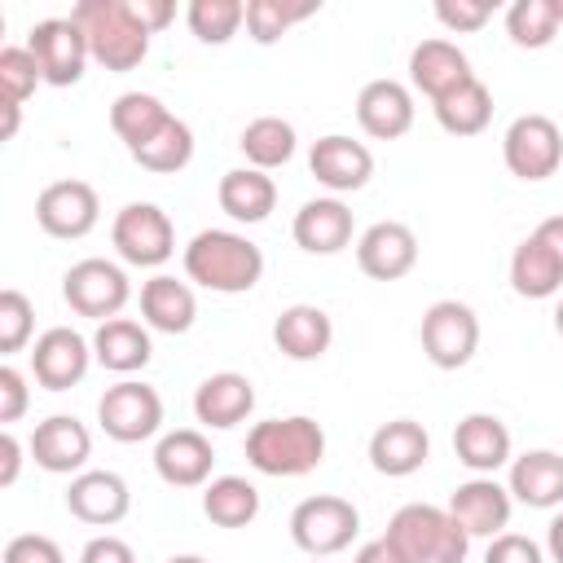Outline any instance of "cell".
Wrapping results in <instances>:
<instances>
[{
  "label": "cell",
  "instance_id": "6da1fadb",
  "mask_svg": "<svg viewBox=\"0 0 563 563\" xmlns=\"http://www.w3.org/2000/svg\"><path fill=\"white\" fill-rule=\"evenodd\" d=\"M185 282L211 295H246L264 277V251L238 229H202L180 251Z\"/></svg>",
  "mask_w": 563,
  "mask_h": 563
},
{
  "label": "cell",
  "instance_id": "7a4b0ae2",
  "mask_svg": "<svg viewBox=\"0 0 563 563\" xmlns=\"http://www.w3.org/2000/svg\"><path fill=\"white\" fill-rule=\"evenodd\" d=\"M246 462L251 471L273 475V479L312 475L325 462V427L308 413L264 418L246 431Z\"/></svg>",
  "mask_w": 563,
  "mask_h": 563
},
{
  "label": "cell",
  "instance_id": "3957f363",
  "mask_svg": "<svg viewBox=\"0 0 563 563\" xmlns=\"http://www.w3.org/2000/svg\"><path fill=\"white\" fill-rule=\"evenodd\" d=\"M75 26L88 40V53L97 66L123 75L136 70L150 57V31L132 13V0H79L70 9Z\"/></svg>",
  "mask_w": 563,
  "mask_h": 563
},
{
  "label": "cell",
  "instance_id": "277c9868",
  "mask_svg": "<svg viewBox=\"0 0 563 563\" xmlns=\"http://www.w3.org/2000/svg\"><path fill=\"white\" fill-rule=\"evenodd\" d=\"M383 541L405 559V563H466L471 537L466 528L444 510L427 501H409L387 519Z\"/></svg>",
  "mask_w": 563,
  "mask_h": 563
},
{
  "label": "cell",
  "instance_id": "5b68a950",
  "mask_svg": "<svg viewBox=\"0 0 563 563\" xmlns=\"http://www.w3.org/2000/svg\"><path fill=\"white\" fill-rule=\"evenodd\" d=\"M361 532V510L347 501V497H334V493H317V497H303L295 510H290V541L308 554V559H330V554H343Z\"/></svg>",
  "mask_w": 563,
  "mask_h": 563
},
{
  "label": "cell",
  "instance_id": "8992f818",
  "mask_svg": "<svg viewBox=\"0 0 563 563\" xmlns=\"http://www.w3.org/2000/svg\"><path fill=\"white\" fill-rule=\"evenodd\" d=\"M110 242L132 268H163L176 255V224L158 202H128L110 224Z\"/></svg>",
  "mask_w": 563,
  "mask_h": 563
},
{
  "label": "cell",
  "instance_id": "52a82bcc",
  "mask_svg": "<svg viewBox=\"0 0 563 563\" xmlns=\"http://www.w3.org/2000/svg\"><path fill=\"white\" fill-rule=\"evenodd\" d=\"M62 299L70 303V312H79V317H88V321L101 325V321H110V317H119L128 308L132 282H128L123 264L101 260V255H88V260H79V264L66 268Z\"/></svg>",
  "mask_w": 563,
  "mask_h": 563
},
{
  "label": "cell",
  "instance_id": "ba28073f",
  "mask_svg": "<svg viewBox=\"0 0 563 563\" xmlns=\"http://www.w3.org/2000/svg\"><path fill=\"white\" fill-rule=\"evenodd\" d=\"M97 427L114 444H141L163 431V396L141 378H119L97 400Z\"/></svg>",
  "mask_w": 563,
  "mask_h": 563
},
{
  "label": "cell",
  "instance_id": "9c48e42d",
  "mask_svg": "<svg viewBox=\"0 0 563 563\" xmlns=\"http://www.w3.org/2000/svg\"><path fill=\"white\" fill-rule=\"evenodd\" d=\"M422 352L435 369H462L479 352V317L462 299H435L418 325Z\"/></svg>",
  "mask_w": 563,
  "mask_h": 563
},
{
  "label": "cell",
  "instance_id": "30bf717a",
  "mask_svg": "<svg viewBox=\"0 0 563 563\" xmlns=\"http://www.w3.org/2000/svg\"><path fill=\"white\" fill-rule=\"evenodd\" d=\"M501 163L519 180H550L563 167V132L550 114H519L501 136Z\"/></svg>",
  "mask_w": 563,
  "mask_h": 563
},
{
  "label": "cell",
  "instance_id": "8fae6325",
  "mask_svg": "<svg viewBox=\"0 0 563 563\" xmlns=\"http://www.w3.org/2000/svg\"><path fill=\"white\" fill-rule=\"evenodd\" d=\"M26 48L35 53L40 62V75L48 88H75L84 79V66L92 62L88 53V40L84 31L75 26V18H40L31 31H26Z\"/></svg>",
  "mask_w": 563,
  "mask_h": 563
},
{
  "label": "cell",
  "instance_id": "7c38bea8",
  "mask_svg": "<svg viewBox=\"0 0 563 563\" xmlns=\"http://www.w3.org/2000/svg\"><path fill=\"white\" fill-rule=\"evenodd\" d=\"M35 220H40V229L48 233V238H57V242H79V238H88L92 229H97V220H101V198H97V189L88 185V180H53V185H44L40 189V198H35Z\"/></svg>",
  "mask_w": 563,
  "mask_h": 563
},
{
  "label": "cell",
  "instance_id": "4fadbf2b",
  "mask_svg": "<svg viewBox=\"0 0 563 563\" xmlns=\"http://www.w3.org/2000/svg\"><path fill=\"white\" fill-rule=\"evenodd\" d=\"M92 339H84L70 325H48L35 343H31V378L44 391H70L84 383V374L92 369Z\"/></svg>",
  "mask_w": 563,
  "mask_h": 563
},
{
  "label": "cell",
  "instance_id": "5bb4252c",
  "mask_svg": "<svg viewBox=\"0 0 563 563\" xmlns=\"http://www.w3.org/2000/svg\"><path fill=\"white\" fill-rule=\"evenodd\" d=\"M462 528L466 537H501L510 528V515H515V497L510 488L497 479V475H471L462 479L453 493H449V506H444Z\"/></svg>",
  "mask_w": 563,
  "mask_h": 563
},
{
  "label": "cell",
  "instance_id": "9a60e30c",
  "mask_svg": "<svg viewBox=\"0 0 563 563\" xmlns=\"http://www.w3.org/2000/svg\"><path fill=\"white\" fill-rule=\"evenodd\" d=\"M308 172L317 176V185H325L334 198H343V194H356V189L369 185L374 154H369L365 141H352L343 132H325L308 150Z\"/></svg>",
  "mask_w": 563,
  "mask_h": 563
},
{
  "label": "cell",
  "instance_id": "2e32d148",
  "mask_svg": "<svg viewBox=\"0 0 563 563\" xmlns=\"http://www.w3.org/2000/svg\"><path fill=\"white\" fill-rule=\"evenodd\" d=\"M31 462L48 475H79L92 457V431L75 413H48L31 431Z\"/></svg>",
  "mask_w": 563,
  "mask_h": 563
},
{
  "label": "cell",
  "instance_id": "e0dca14e",
  "mask_svg": "<svg viewBox=\"0 0 563 563\" xmlns=\"http://www.w3.org/2000/svg\"><path fill=\"white\" fill-rule=\"evenodd\" d=\"M418 264V233L405 220H378L356 238V268L374 282H400Z\"/></svg>",
  "mask_w": 563,
  "mask_h": 563
},
{
  "label": "cell",
  "instance_id": "ac0fdd59",
  "mask_svg": "<svg viewBox=\"0 0 563 563\" xmlns=\"http://www.w3.org/2000/svg\"><path fill=\"white\" fill-rule=\"evenodd\" d=\"M211 466H216V449L198 427L163 431L154 444V471L172 488H207L216 479Z\"/></svg>",
  "mask_w": 563,
  "mask_h": 563
},
{
  "label": "cell",
  "instance_id": "d6986e66",
  "mask_svg": "<svg viewBox=\"0 0 563 563\" xmlns=\"http://www.w3.org/2000/svg\"><path fill=\"white\" fill-rule=\"evenodd\" d=\"M66 510L88 523V528H114L128 519L132 510V488L123 475L114 471H79L70 475V488H66Z\"/></svg>",
  "mask_w": 563,
  "mask_h": 563
},
{
  "label": "cell",
  "instance_id": "ffe728a7",
  "mask_svg": "<svg viewBox=\"0 0 563 563\" xmlns=\"http://www.w3.org/2000/svg\"><path fill=\"white\" fill-rule=\"evenodd\" d=\"M352 233H356L352 207L343 198H334V194L308 198L290 220V238L308 255H339L343 246H352Z\"/></svg>",
  "mask_w": 563,
  "mask_h": 563
},
{
  "label": "cell",
  "instance_id": "44dd1931",
  "mask_svg": "<svg viewBox=\"0 0 563 563\" xmlns=\"http://www.w3.org/2000/svg\"><path fill=\"white\" fill-rule=\"evenodd\" d=\"M413 88L400 84V79H369L361 92H356V123L365 136L374 141H396L413 128Z\"/></svg>",
  "mask_w": 563,
  "mask_h": 563
},
{
  "label": "cell",
  "instance_id": "7402d4cb",
  "mask_svg": "<svg viewBox=\"0 0 563 563\" xmlns=\"http://www.w3.org/2000/svg\"><path fill=\"white\" fill-rule=\"evenodd\" d=\"M453 453L471 475H497L515 457L510 427L497 413H466L453 427Z\"/></svg>",
  "mask_w": 563,
  "mask_h": 563
},
{
  "label": "cell",
  "instance_id": "603a6c76",
  "mask_svg": "<svg viewBox=\"0 0 563 563\" xmlns=\"http://www.w3.org/2000/svg\"><path fill=\"white\" fill-rule=\"evenodd\" d=\"M427 457H431V435L413 418H391V422L374 427V435H369V466L387 479H405V475L422 471Z\"/></svg>",
  "mask_w": 563,
  "mask_h": 563
},
{
  "label": "cell",
  "instance_id": "cb8c5ba5",
  "mask_svg": "<svg viewBox=\"0 0 563 563\" xmlns=\"http://www.w3.org/2000/svg\"><path fill=\"white\" fill-rule=\"evenodd\" d=\"M466 79H475V70H471V57H466L453 40L431 35V40L413 44V53H409V84H413L427 101H440L444 92L462 88Z\"/></svg>",
  "mask_w": 563,
  "mask_h": 563
},
{
  "label": "cell",
  "instance_id": "d4e9b609",
  "mask_svg": "<svg viewBox=\"0 0 563 563\" xmlns=\"http://www.w3.org/2000/svg\"><path fill=\"white\" fill-rule=\"evenodd\" d=\"M255 409V383L238 369H220V374H207L198 387H194V418L211 431H229L238 422H246Z\"/></svg>",
  "mask_w": 563,
  "mask_h": 563
},
{
  "label": "cell",
  "instance_id": "484cf974",
  "mask_svg": "<svg viewBox=\"0 0 563 563\" xmlns=\"http://www.w3.org/2000/svg\"><path fill=\"white\" fill-rule=\"evenodd\" d=\"M506 488L528 510H559L563 506V453L554 449H528L510 457Z\"/></svg>",
  "mask_w": 563,
  "mask_h": 563
},
{
  "label": "cell",
  "instance_id": "4316f807",
  "mask_svg": "<svg viewBox=\"0 0 563 563\" xmlns=\"http://www.w3.org/2000/svg\"><path fill=\"white\" fill-rule=\"evenodd\" d=\"M273 343H277V352L286 361H299V365L303 361H321L330 352V343H334V321L317 303H290L273 321Z\"/></svg>",
  "mask_w": 563,
  "mask_h": 563
},
{
  "label": "cell",
  "instance_id": "83f0119b",
  "mask_svg": "<svg viewBox=\"0 0 563 563\" xmlns=\"http://www.w3.org/2000/svg\"><path fill=\"white\" fill-rule=\"evenodd\" d=\"M92 356L101 369L119 374V378H132L136 369L150 365L154 356V339H150V325L145 321H132V317H110L92 330Z\"/></svg>",
  "mask_w": 563,
  "mask_h": 563
},
{
  "label": "cell",
  "instance_id": "f1b7e54d",
  "mask_svg": "<svg viewBox=\"0 0 563 563\" xmlns=\"http://www.w3.org/2000/svg\"><path fill=\"white\" fill-rule=\"evenodd\" d=\"M198 317V295L194 282H180L172 273H154L141 282V321L158 334H185Z\"/></svg>",
  "mask_w": 563,
  "mask_h": 563
},
{
  "label": "cell",
  "instance_id": "f546056e",
  "mask_svg": "<svg viewBox=\"0 0 563 563\" xmlns=\"http://www.w3.org/2000/svg\"><path fill=\"white\" fill-rule=\"evenodd\" d=\"M216 202H220V211H224L229 220H238V224H260V220H268L273 207H277V185H273V176L260 172V167H233V172L220 176Z\"/></svg>",
  "mask_w": 563,
  "mask_h": 563
},
{
  "label": "cell",
  "instance_id": "4dcf8cb0",
  "mask_svg": "<svg viewBox=\"0 0 563 563\" xmlns=\"http://www.w3.org/2000/svg\"><path fill=\"white\" fill-rule=\"evenodd\" d=\"M510 290L519 299H554L563 290V264L537 233L510 251Z\"/></svg>",
  "mask_w": 563,
  "mask_h": 563
},
{
  "label": "cell",
  "instance_id": "1f68e13d",
  "mask_svg": "<svg viewBox=\"0 0 563 563\" xmlns=\"http://www.w3.org/2000/svg\"><path fill=\"white\" fill-rule=\"evenodd\" d=\"M431 114H435V123H440L449 136H479V132L488 128V119H493V92H488V84L475 75V79H466L462 88H453V92H444L440 101H431Z\"/></svg>",
  "mask_w": 563,
  "mask_h": 563
},
{
  "label": "cell",
  "instance_id": "d6a6232c",
  "mask_svg": "<svg viewBox=\"0 0 563 563\" xmlns=\"http://www.w3.org/2000/svg\"><path fill=\"white\" fill-rule=\"evenodd\" d=\"M238 150L246 154V167L273 172V167H282V163L295 158V150H299V132H295V123L282 119V114H260V119H251V123L242 128Z\"/></svg>",
  "mask_w": 563,
  "mask_h": 563
},
{
  "label": "cell",
  "instance_id": "836d02e7",
  "mask_svg": "<svg viewBox=\"0 0 563 563\" xmlns=\"http://www.w3.org/2000/svg\"><path fill=\"white\" fill-rule=\"evenodd\" d=\"M202 515L216 528H246L260 519V488L246 475H216L202 488Z\"/></svg>",
  "mask_w": 563,
  "mask_h": 563
},
{
  "label": "cell",
  "instance_id": "e575fe53",
  "mask_svg": "<svg viewBox=\"0 0 563 563\" xmlns=\"http://www.w3.org/2000/svg\"><path fill=\"white\" fill-rule=\"evenodd\" d=\"M167 119H172V110L163 106V97L141 92V88L119 92L114 106H110V128H114V136L128 145V154H132L136 145H145Z\"/></svg>",
  "mask_w": 563,
  "mask_h": 563
},
{
  "label": "cell",
  "instance_id": "d590c367",
  "mask_svg": "<svg viewBox=\"0 0 563 563\" xmlns=\"http://www.w3.org/2000/svg\"><path fill=\"white\" fill-rule=\"evenodd\" d=\"M132 158L145 167V172H154V176H172V172H185L189 163H194V128L185 123V119H167L145 145H136L132 150Z\"/></svg>",
  "mask_w": 563,
  "mask_h": 563
},
{
  "label": "cell",
  "instance_id": "8d00e7d4",
  "mask_svg": "<svg viewBox=\"0 0 563 563\" xmlns=\"http://www.w3.org/2000/svg\"><path fill=\"white\" fill-rule=\"evenodd\" d=\"M185 26L194 31L198 44H229L246 26V4L242 0H189Z\"/></svg>",
  "mask_w": 563,
  "mask_h": 563
},
{
  "label": "cell",
  "instance_id": "74e56055",
  "mask_svg": "<svg viewBox=\"0 0 563 563\" xmlns=\"http://www.w3.org/2000/svg\"><path fill=\"white\" fill-rule=\"evenodd\" d=\"M317 0H246V35L255 44H277L295 22L312 18Z\"/></svg>",
  "mask_w": 563,
  "mask_h": 563
},
{
  "label": "cell",
  "instance_id": "f35d334b",
  "mask_svg": "<svg viewBox=\"0 0 563 563\" xmlns=\"http://www.w3.org/2000/svg\"><path fill=\"white\" fill-rule=\"evenodd\" d=\"M506 35L515 48H550L559 35L554 0H515L506 9Z\"/></svg>",
  "mask_w": 563,
  "mask_h": 563
},
{
  "label": "cell",
  "instance_id": "ab89813d",
  "mask_svg": "<svg viewBox=\"0 0 563 563\" xmlns=\"http://www.w3.org/2000/svg\"><path fill=\"white\" fill-rule=\"evenodd\" d=\"M40 84H44V75H40L35 53L26 44H4L0 48V101L22 106V101L35 97Z\"/></svg>",
  "mask_w": 563,
  "mask_h": 563
},
{
  "label": "cell",
  "instance_id": "60d3db41",
  "mask_svg": "<svg viewBox=\"0 0 563 563\" xmlns=\"http://www.w3.org/2000/svg\"><path fill=\"white\" fill-rule=\"evenodd\" d=\"M31 334H35V303L18 286H4L0 290V352L4 356L22 352Z\"/></svg>",
  "mask_w": 563,
  "mask_h": 563
},
{
  "label": "cell",
  "instance_id": "b9f144b4",
  "mask_svg": "<svg viewBox=\"0 0 563 563\" xmlns=\"http://www.w3.org/2000/svg\"><path fill=\"white\" fill-rule=\"evenodd\" d=\"M488 18H493V4H488V0H435V22H440L449 35H471V31H479Z\"/></svg>",
  "mask_w": 563,
  "mask_h": 563
},
{
  "label": "cell",
  "instance_id": "7bdbcfd3",
  "mask_svg": "<svg viewBox=\"0 0 563 563\" xmlns=\"http://www.w3.org/2000/svg\"><path fill=\"white\" fill-rule=\"evenodd\" d=\"M0 563H66V554H62V545H57L53 537H44V532H18V537L4 541Z\"/></svg>",
  "mask_w": 563,
  "mask_h": 563
},
{
  "label": "cell",
  "instance_id": "ee69618b",
  "mask_svg": "<svg viewBox=\"0 0 563 563\" xmlns=\"http://www.w3.org/2000/svg\"><path fill=\"white\" fill-rule=\"evenodd\" d=\"M484 563H550V559H545V545L541 541H532L523 532H501V537L488 541Z\"/></svg>",
  "mask_w": 563,
  "mask_h": 563
},
{
  "label": "cell",
  "instance_id": "f6af8a7d",
  "mask_svg": "<svg viewBox=\"0 0 563 563\" xmlns=\"http://www.w3.org/2000/svg\"><path fill=\"white\" fill-rule=\"evenodd\" d=\"M31 405V387H26V374L18 365H0V422L13 427Z\"/></svg>",
  "mask_w": 563,
  "mask_h": 563
},
{
  "label": "cell",
  "instance_id": "bcb514c9",
  "mask_svg": "<svg viewBox=\"0 0 563 563\" xmlns=\"http://www.w3.org/2000/svg\"><path fill=\"white\" fill-rule=\"evenodd\" d=\"M79 563H136V550H132L123 537L101 532V537H92V541L79 550Z\"/></svg>",
  "mask_w": 563,
  "mask_h": 563
},
{
  "label": "cell",
  "instance_id": "7dc6e473",
  "mask_svg": "<svg viewBox=\"0 0 563 563\" xmlns=\"http://www.w3.org/2000/svg\"><path fill=\"white\" fill-rule=\"evenodd\" d=\"M132 13L141 18V26H145L150 35H158L163 26H172L176 4H172V0H132Z\"/></svg>",
  "mask_w": 563,
  "mask_h": 563
},
{
  "label": "cell",
  "instance_id": "c3c4849f",
  "mask_svg": "<svg viewBox=\"0 0 563 563\" xmlns=\"http://www.w3.org/2000/svg\"><path fill=\"white\" fill-rule=\"evenodd\" d=\"M18 471H22V440L4 427L0 431V488H13L18 484Z\"/></svg>",
  "mask_w": 563,
  "mask_h": 563
},
{
  "label": "cell",
  "instance_id": "681fc988",
  "mask_svg": "<svg viewBox=\"0 0 563 563\" xmlns=\"http://www.w3.org/2000/svg\"><path fill=\"white\" fill-rule=\"evenodd\" d=\"M532 233H537V238H541V242H545V246L559 255V264H563V211H559V216H545V220H541Z\"/></svg>",
  "mask_w": 563,
  "mask_h": 563
},
{
  "label": "cell",
  "instance_id": "f907efd6",
  "mask_svg": "<svg viewBox=\"0 0 563 563\" xmlns=\"http://www.w3.org/2000/svg\"><path fill=\"white\" fill-rule=\"evenodd\" d=\"M352 563H405V559H400V554L378 537V541H365V545L352 554Z\"/></svg>",
  "mask_w": 563,
  "mask_h": 563
},
{
  "label": "cell",
  "instance_id": "816d5d0a",
  "mask_svg": "<svg viewBox=\"0 0 563 563\" xmlns=\"http://www.w3.org/2000/svg\"><path fill=\"white\" fill-rule=\"evenodd\" d=\"M545 559L550 563H563V506L554 510V519L545 528Z\"/></svg>",
  "mask_w": 563,
  "mask_h": 563
},
{
  "label": "cell",
  "instance_id": "f5cc1de1",
  "mask_svg": "<svg viewBox=\"0 0 563 563\" xmlns=\"http://www.w3.org/2000/svg\"><path fill=\"white\" fill-rule=\"evenodd\" d=\"M0 110H4V141H13V136H18V119H22V106H13V101H0Z\"/></svg>",
  "mask_w": 563,
  "mask_h": 563
},
{
  "label": "cell",
  "instance_id": "db71d44e",
  "mask_svg": "<svg viewBox=\"0 0 563 563\" xmlns=\"http://www.w3.org/2000/svg\"><path fill=\"white\" fill-rule=\"evenodd\" d=\"M167 563H211V559H202V554H172Z\"/></svg>",
  "mask_w": 563,
  "mask_h": 563
},
{
  "label": "cell",
  "instance_id": "11a10c76",
  "mask_svg": "<svg viewBox=\"0 0 563 563\" xmlns=\"http://www.w3.org/2000/svg\"><path fill=\"white\" fill-rule=\"evenodd\" d=\"M554 330H559V339H563V299L554 303Z\"/></svg>",
  "mask_w": 563,
  "mask_h": 563
},
{
  "label": "cell",
  "instance_id": "9f6ffc18",
  "mask_svg": "<svg viewBox=\"0 0 563 563\" xmlns=\"http://www.w3.org/2000/svg\"><path fill=\"white\" fill-rule=\"evenodd\" d=\"M554 9H559V26H563V0H554Z\"/></svg>",
  "mask_w": 563,
  "mask_h": 563
},
{
  "label": "cell",
  "instance_id": "6f0895ef",
  "mask_svg": "<svg viewBox=\"0 0 563 563\" xmlns=\"http://www.w3.org/2000/svg\"><path fill=\"white\" fill-rule=\"evenodd\" d=\"M312 563H321V559H312Z\"/></svg>",
  "mask_w": 563,
  "mask_h": 563
}]
</instances>
